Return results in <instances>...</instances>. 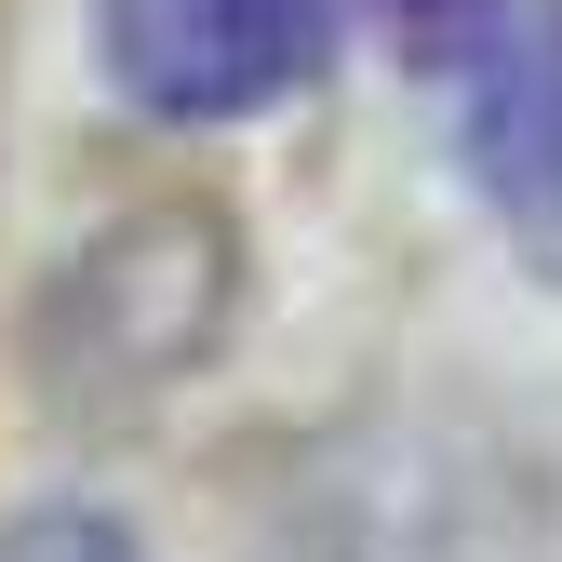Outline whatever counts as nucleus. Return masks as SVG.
Returning <instances> with one entry per match:
<instances>
[{
    "label": "nucleus",
    "mask_w": 562,
    "mask_h": 562,
    "mask_svg": "<svg viewBox=\"0 0 562 562\" xmlns=\"http://www.w3.org/2000/svg\"><path fill=\"white\" fill-rule=\"evenodd\" d=\"M335 0H108V67L148 121H255L322 81Z\"/></svg>",
    "instance_id": "obj_1"
},
{
    "label": "nucleus",
    "mask_w": 562,
    "mask_h": 562,
    "mask_svg": "<svg viewBox=\"0 0 562 562\" xmlns=\"http://www.w3.org/2000/svg\"><path fill=\"white\" fill-rule=\"evenodd\" d=\"M482 175L562 228V14L536 41H509L496 81H482Z\"/></svg>",
    "instance_id": "obj_2"
},
{
    "label": "nucleus",
    "mask_w": 562,
    "mask_h": 562,
    "mask_svg": "<svg viewBox=\"0 0 562 562\" xmlns=\"http://www.w3.org/2000/svg\"><path fill=\"white\" fill-rule=\"evenodd\" d=\"M0 562H148L121 522H94V509H41V522H14L0 536Z\"/></svg>",
    "instance_id": "obj_3"
},
{
    "label": "nucleus",
    "mask_w": 562,
    "mask_h": 562,
    "mask_svg": "<svg viewBox=\"0 0 562 562\" xmlns=\"http://www.w3.org/2000/svg\"><path fill=\"white\" fill-rule=\"evenodd\" d=\"M375 14H389V27H402L415 54H482L509 0H375Z\"/></svg>",
    "instance_id": "obj_4"
}]
</instances>
